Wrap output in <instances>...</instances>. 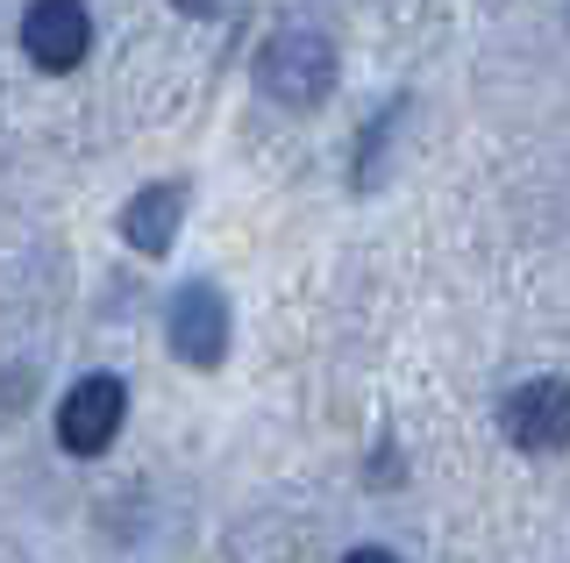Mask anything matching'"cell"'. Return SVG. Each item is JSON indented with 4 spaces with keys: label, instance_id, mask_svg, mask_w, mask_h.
Masks as SVG:
<instances>
[{
    "label": "cell",
    "instance_id": "cell-1",
    "mask_svg": "<svg viewBox=\"0 0 570 563\" xmlns=\"http://www.w3.org/2000/svg\"><path fill=\"white\" fill-rule=\"evenodd\" d=\"M257 93L278 100V108L307 115L335 93V37L314 22H278L272 37L257 43Z\"/></svg>",
    "mask_w": 570,
    "mask_h": 563
},
{
    "label": "cell",
    "instance_id": "cell-2",
    "mask_svg": "<svg viewBox=\"0 0 570 563\" xmlns=\"http://www.w3.org/2000/svg\"><path fill=\"white\" fill-rule=\"evenodd\" d=\"M121 421H129V385L115 372H94L58 399V443L71 456H107V443L121 435Z\"/></svg>",
    "mask_w": 570,
    "mask_h": 563
},
{
    "label": "cell",
    "instance_id": "cell-3",
    "mask_svg": "<svg viewBox=\"0 0 570 563\" xmlns=\"http://www.w3.org/2000/svg\"><path fill=\"white\" fill-rule=\"evenodd\" d=\"M499 428H507V443L528 450V456L570 450V385H563V378H528V385H513L507 407H499Z\"/></svg>",
    "mask_w": 570,
    "mask_h": 563
},
{
    "label": "cell",
    "instance_id": "cell-4",
    "mask_svg": "<svg viewBox=\"0 0 570 563\" xmlns=\"http://www.w3.org/2000/svg\"><path fill=\"white\" fill-rule=\"evenodd\" d=\"M165 328H171V349L193 364V372H214V364L228 357V300H222V286L186 278V286L171 293V307H165Z\"/></svg>",
    "mask_w": 570,
    "mask_h": 563
},
{
    "label": "cell",
    "instance_id": "cell-5",
    "mask_svg": "<svg viewBox=\"0 0 570 563\" xmlns=\"http://www.w3.org/2000/svg\"><path fill=\"white\" fill-rule=\"evenodd\" d=\"M22 50L36 72H79L94 50V14L79 0H29L22 8Z\"/></svg>",
    "mask_w": 570,
    "mask_h": 563
},
{
    "label": "cell",
    "instance_id": "cell-6",
    "mask_svg": "<svg viewBox=\"0 0 570 563\" xmlns=\"http://www.w3.org/2000/svg\"><path fill=\"white\" fill-rule=\"evenodd\" d=\"M178 221H186V186H142L129 207H121V243H129V250H142V257H165L171 243H178Z\"/></svg>",
    "mask_w": 570,
    "mask_h": 563
},
{
    "label": "cell",
    "instance_id": "cell-7",
    "mask_svg": "<svg viewBox=\"0 0 570 563\" xmlns=\"http://www.w3.org/2000/svg\"><path fill=\"white\" fill-rule=\"evenodd\" d=\"M178 14H222V0H171Z\"/></svg>",
    "mask_w": 570,
    "mask_h": 563
},
{
    "label": "cell",
    "instance_id": "cell-8",
    "mask_svg": "<svg viewBox=\"0 0 570 563\" xmlns=\"http://www.w3.org/2000/svg\"><path fill=\"white\" fill-rule=\"evenodd\" d=\"M343 563H400V556H392V550H350Z\"/></svg>",
    "mask_w": 570,
    "mask_h": 563
}]
</instances>
